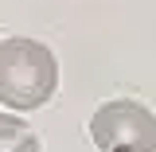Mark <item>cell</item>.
I'll use <instances>...</instances> for the list:
<instances>
[{
    "label": "cell",
    "mask_w": 156,
    "mask_h": 152,
    "mask_svg": "<svg viewBox=\"0 0 156 152\" xmlns=\"http://www.w3.org/2000/svg\"><path fill=\"white\" fill-rule=\"evenodd\" d=\"M58 86V62L39 39L12 35L0 43V101L8 109H39Z\"/></svg>",
    "instance_id": "6da1fadb"
},
{
    "label": "cell",
    "mask_w": 156,
    "mask_h": 152,
    "mask_svg": "<svg viewBox=\"0 0 156 152\" xmlns=\"http://www.w3.org/2000/svg\"><path fill=\"white\" fill-rule=\"evenodd\" d=\"M90 136L101 152H156V117L133 97H113L94 109Z\"/></svg>",
    "instance_id": "7a4b0ae2"
},
{
    "label": "cell",
    "mask_w": 156,
    "mask_h": 152,
    "mask_svg": "<svg viewBox=\"0 0 156 152\" xmlns=\"http://www.w3.org/2000/svg\"><path fill=\"white\" fill-rule=\"evenodd\" d=\"M0 152H39V136L23 117L0 113Z\"/></svg>",
    "instance_id": "3957f363"
}]
</instances>
